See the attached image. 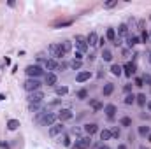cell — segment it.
Instances as JSON below:
<instances>
[{"label": "cell", "instance_id": "47", "mask_svg": "<svg viewBox=\"0 0 151 149\" xmlns=\"http://www.w3.org/2000/svg\"><path fill=\"white\" fill-rule=\"evenodd\" d=\"M0 147H2V149H9V146H7V144H4V142H0Z\"/></svg>", "mask_w": 151, "mask_h": 149}, {"label": "cell", "instance_id": "6", "mask_svg": "<svg viewBox=\"0 0 151 149\" xmlns=\"http://www.w3.org/2000/svg\"><path fill=\"white\" fill-rule=\"evenodd\" d=\"M74 118V112L70 111V109H61L58 114H56V119H60V123H63V121H70Z\"/></svg>", "mask_w": 151, "mask_h": 149}, {"label": "cell", "instance_id": "20", "mask_svg": "<svg viewBox=\"0 0 151 149\" xmlns=\"http://www.w3.org/2000/svg\"><path fill=\"white\" fill-rule=\"evenodd\" d=\"M121 37H128V27L125 23L118 27V39H121Z\"/></svg>", "mask_w": 151, "mask_h": 149}, {"label": "cell", "instance_id": "32", "mask_svg": "<svg viewBox=\"0 0 151 149\" xmlns=\"http://www.w3.org/2000/svg\"><path fill=\"white\" fill-rule=\"evenodd\" d=\"M76 98H79V100H86V98H88V90H79L77 93H76Z\"/></svg>", "mask_w": 151, "mask_h": 149}, {"label": "cell", "instance_id": "27", "mask_svg": "<svg viewBox=\"0 0 151 149\" xmlns=\"http://www.w3.org/2000/svg\"><path fill=\"white\" fill-rule=\"evenodd\" d=\"M149 133H151V128H149V126H146V125L139 126V135H141V137H148Z\"/></svg>", "mask_w": 151, "mask_h": 149}, {"label": "cell", "instance_id": "29", "mask_svg": "<svg viewBox=\"0 0 151 149\" xmlns=\"http://www.w3.org/2000/svg\"><path fill=\"white\" fill-rule=\"evenodd\" d=\"M135 102L141 105V107H144V105L148 103V102H146V95H144V93H139V95L135 97Z\"/></svg>", "mask_w": 151, "mask_h": 149}, {"label": "cell", "instance_id": "1", "mask_svg": "<svg viewBox=\"0 0 151 149\" xmlns=\"http://www.w3.org/2000/svg\"><path fill=\"white\" fill-rule=\"evenodd\" d=\"M25 72H27V76H28L30 79H39V77H42V76H46L44 69L39 67V65H28V67L25 69Z\"/></svg>", "mask_w": 151, "mask_h": 149}, {"label": "cell", "instance_id": "26", "mask_svg": "<svg viewBox=\"0 0 151 149\" xmlns=\"http://www.w3.org/2000/svg\"><path fill=\"white\" fill-rule=\"evenodd\" d=\"M60 144H63L65 147L72 146V144H70V135H69V133H63V135L60 137Z\"/></svg>", "mask_w": 151, "mask_h": 149}, {"label": "cell", "instance_id": "15", "mask_svg": "<svg viewBox=\"0 0 151 149\" xmlns=\"http://www.w3.org/2000/svg\"><path fill=\"white\" fill-rule=\"evenodd\" d=\"M86 40H88V48H90V46H92V48L98 46V35H97V32H90V35L86 37Z\"/></svg>", "mask_w": 151, "mask_h": 149}, {"label": "cell", "instance_id": "49", "mask_svg": "<svg viewBox=\"0 0 151 149\" xmlns=\"http://www.w3.org/2000/svg\"><path fill=\"white\" fill-rule=\"evenodd\" d=\"M118 149H126V146H125V144H120V146H118Z\"/></svg>", "mask_w": 151, "mask_h": 149}, {"label": "cell", "instance_id": "11", "mask_svg": "<svg viewBox=\"0 0 151 149\" xmlns=\"http://www.w3.org/2000/svg\"><path fill=\"white\" fill-rule=\"evenodd\" d=\"M58 82V77L55 72H46L44 76V84H48V86H55V84Z\"/></svg>", "mask_w": 151, "mask_h": 149}, {"label": "cell", "instance_id": "40", "mask_svg": "<svg viewBox=\"0 0 151 149\" xmlns=\"http://www.w3.org/2000/svg\"><path fill=\"white\" fill-rule=\"evenodd\" d=\"M120 135H121V130H120V128H113V130H111V137L120 139Z\"/></svg>", "mask_w": 151, "mask_h": 149}, {"label": "cell", "instance_id": "31", "mask_svg": "<svg viewBox=\"0 0 151 149\" xmlns=\"http://www.w3.org/2000/svg\"><path fill=\"white\" fill-rule=\"evenodd\" d=\"M55 91H56L58 97H63V95H67V93H69V88H67V86H56Z\"/></svg>", "mask_w": 151, "mask_h": 149}, {"label": "cell", "instance_id": "30", "mask_svg": "<svg viewBox=\"0 0 151 149\" xmlns=\"http://www.w3.org/2000/svg\"><path fill=\"white\" fill-rule=\"evenodd\" d=\"M102 60L104 61H111L113 60V53L109 49H102Z\"/></svg>", "mask_w": 151, "mask_h": 149}, {"label": "cell", "instance_id": "7", "mask_svg": "<svg viewBox=\"0 0 151 149\" xmlns=\"http://www.w3.org/2000/svg\"><path fill=\"white\" fill-rule=\"evenodd\" d=\"M55 121H56V114L55 112H48L44 118L39 121V125H42V126H53Z\"/></svg>", "mask_w": 151, "mask_h": 149}, {"label": "cell", "instance_id": "25", "mask_svg": "<svg viewBox=\"0 0 151 149\" xmlns=\"http://www.w3.org/2000/svg\"><path fill=\"white\" fill-rule=\"evenodd\" d=\"M90 103H92V109H93L95 112H98V111H102V109H104V103H102V102H98V100H92Z\"/></svg>", "mask_w": 151, "mask_h": 149}, {"label": "cell", "instance_id": "35", "mask_svg": "<svg viewBox=\"0 0 151 149\" xmlns=\"http://www.w3.org/2000/svg\"><path fill=\"white\" fill-rule=\"evenodd\" d=\"M111 139V130H102L100 132V140H109Z\"/></svg>", "mask_w": 151, "mask_h": 149}, {"label": "cell", "instance_id": "4", "mask_svg": "<svg viewBox=\"0 0 151 149\" xmlns=\"http://www.w3.org/2000/svg\"><path fill=\"white\" fill-rule=\"evenodd\" d=\"M74 42H76V48H77V51L79 53H86L88 51V40H86V37L84 35H76V39H74Z\"/></svg>", "mask_w": 151, "mask_h": 149}, {"label": "cell", "instance_id": "51", "mask_svg": "<svg viewBox=\"0 0 151 149\" xmlns=\"http://www.w3.org/2000/svg\"><path fill=\"white\" fill-rule=\"evenodd\" d=\"M148 61H149V63H151V51H149V53H148Z\"/></svg>", "mask_w": 151, "mask_h": 149}, {"label": "cell", "instance_id": "52", "mask_svg": "<svg viewBox=\"0 0 151 149\" xmlns=\"http://www.w3.org/2000/svg\"><path fill=\"white\" fill-rule=\"evenodd\" d=\"M100 149H109V147H107V146H102V147H100Z\"/></svg>", "mask_w": 151, "mask_h": 149}, {"label": "cell", "instance_id": "12", "mask_svg": "<svg viewBox=\"0 0 151 149\" xmlns=\"http://www.w3.org/2000/svg\"><path fill=\"white\" fill-rule=\"evenodd\" d=\"M44 69H46L48 72L58 70V61H56V60H53V58H48V60L44 61Z\"/></svg>", "mask_w": 151, "mask_h": 149}, {"label": "cell", "instance_id": "2", "mask_svg": "<svg viewBox=\"0 0 151 149\" xmlns=\"http://www.w3.org/2000/svg\"><path fill=\"white\" fill-rule=\"evenodd\" d=\"M40 81L39 79H27L25 82H23V88H25V91H28V93H33V91H40Z\"/></svg>", "mask_w": 151, "mask_h": 149}, {"label": "cell", "instance_id": "23", "mask_svg": "<svg viewBox=\"0 0 151 149\" xmlns=\"http://www.w3.org/2000/svg\"><path fill=\"white\" fill-rule=\"evenodd\" d=\"M120 125H121V126H125V128H130V126H132V118L123 116V118L120 119Z\"/></svg>", "mask_w": 151, "mask_h": 149}, {"label": "cell", "instance_id": "44", "mask_svg": "<svg viewBox=\"0 0 151 149\" xmlns=\"http://www.w3.org/2000/svg\"><path fill=\"white\" fill-rule=\"evenodd\" d=\"M69 67V63H61V65H58V70H65Z\"/></svg>", "mask_w": 151, "mask_h": 149}, {"label": "cell", "instance_id": "10", "mask_svg": "<svg viewBox=\"0 0 151 149\" xmlns=\"http://www.w3.org/2000/svg\"><path fill=\"white\" fill-rule=\"evenodd\" d=\"M42 100H44V93L42 91L28 93V103H42Z\"/></svg>", "mask_w": 151, "mask_h": 149}, {"label": "cell", "instance_id": "53", "mask_svg": "<svg viewBox=\"0 0 151 149\" xmlns=\"http://www.w3.org/2000/svg\"><path fill=\"white\" fill-rule=\"evenodd\" d=\"M148 140H149V142H151V133H149V135H148Z\"/></svg>", "mask_w": 151, "mask_h": 149}, {"label": "cell", "instance_id": "36", "mask_svg": "<svg viewBox=\"0 0 151 149\" xmlns=\"http://www.w3.org/2000/svg\"><path fill=\"white\" fill-rule=\"evenodd\" d=\"M121 70H123V69H121L120 65H113V67H111V74H113V76H121Z\"/></svg>", "mask_w": 151, "mask_h": 149}, {"label": "cell", "instance_id": "34", "mask_svg": "<svg viewBox=\"0 0 151 149\" xmlns=\"http://www.w3.org/2000/svg\"><path fill=\"white\" fill-rule=\"evenodd\" d=\"M123 102H125V103H126V105H132V103H134V102H135V95H134V93H130V95H126V97H125V100H123Z\"/></svg>", "mask_w": 151, "mask_h": 149}, {"label": "cell", "instance_id": "54", "mask_svg": "<svg viewBox=\"0 0 151 149\" xmlns=\"http://www.w3.org/2000/svg\"><path fill=\"white\" fill-rule=\"evenodd\" d=\"M149 42H151V32H149Z\"/></svg>", "mask_w": 151, "mask_h": 149}, {"label": "cell", "instance_id": "37", "mask_svg": "<svg viewBox=\"0 0 151 149\" xmlns=\"http://www.w3.org/2000/svg\"><path fill=\"white\" fill-rule=\"evenodd\" d=\"M118 5V0H109V2H105L104 4V9H113Z\"/></svg>", "mask_w": 151, "mask_h": 149}, {"label": "cell", "instance_id": "3", "mask_svg": "<svg viewBox=\"0 0 151 149\" xmlns=\"http://www.w3.org/2000/svg\"><path fill=\"white\" fill-rule=\"evenodd\" d=\"M92 146V137H77L76 142L72 144V149H90Z\"/></svg>", "mask_w": 151, "mask_h": 149}, {"label": "cell", "instance_id": "13", "mask_svg": "<svg viewBox=\"0 0 151 149\" xmlns=\"http://www.w3.org/2000/svg\"><path fill=\"white\" fill-rule=\"evenodd\" d=\"M74 25V19L69 18V19H60V21H55L53 23V28H63V27H70Z\"/></svg>", "mask_w": 151, "mask_h": 149}, {"label": "cell", "instance_id": "9", "mask_svg": "<svg viewBox=\"0 0 151 149\" xmlns=\"http://www.w3.org/2000/svg\"><path fill=\"white\" fill-rule=\"evenodd\" d=\"M116 105L114 103H107V105H104V112H105V116H107V119L109 121H113L114 119V116H116Z\"/></svg>", "mask_w": 151, "mask_h": 149}, {"label": "cell", "instance_id": "17", "mask_svg": "<svg viewBox=\"0 0 151 149\" xmlns=\"http://www.w3.org/2000/svg\"><path fill=\"white\" fill-rule=\"evenodd\" d=\"M113 91H114V84L113 82H105L104 88H102V95L104 97H109V95H113Z\"/></svg>", "mask_w": 151, "mask_h": 149}, {"label": "cell", "instance_id": "45", "mask_svg": "<svg viewBox=\"0 0 151 149\" xmlns=\"http://www.w3.org/2000/svg\"><path fill=\"white\" fill-rule=\"evenodd\" d=\"M2 74H4V63H0V79H2Z\"/></svg>", "mask_w": 151, "mask_h": 149}, {"label": "cell", "instance_id": "18", "mask_svg": "<svg viewBox=\"0 0 151 149\" xmlns=\"http://www.w3.org/2000/svg\"><path fill=\"white\" fill-rule=\"evenodd\" d=\"M84 132L88 133V137H92L95 132H98V126L95 123H88V125H84Z\"/></svg>", "mask_w": 151, "mask_h": 149}, {"label": "cell", "instance_id": "39", "mask_svg": "<svg viewBox=\"0 0 151 149\" xmlns=\"http://www.w3.org/2000/svg\"><path fill=\"white\" fill-rule=\"evenodd\" d=\"M142 82L146 84V86H151V74H144L142 76Z\"/></svg>", "mask_w": 151, "mask_h": 149}, {"label": "cell", "instance_id": "46", "mask_svg": "<svg viewBox=\"0 0 151 149\" xmlns=\"http://www.w3.org/2000/svg\"><path fill=\"white\" fill-rule=\"evenodd\" d=\"M4 65H11V60L9 58H4Z\"/></svg>", "mask_w": 151, "mask_h": 149}, {"label": "cell", "instance_id": "24", "mask_svg": "<svg viewBox=\"0 0 151 149\" xmlns=\"http://www.w3.org/2000/svg\"><path fill=\"white\" fill-rule=\"evenodd\" d=\"M61 49H63V53H65V54L70 53V51H72V42H70V40H63V42H61Z\"/></svg>", "mask_w": 151, "mask_h": 149}, {"label": "cell", "instance_id": "38", "mask_svg": "<svg viewBox=\"0 0 151 149\" xmlns=\"http://www.w3.org/2000/svg\"><path fill=\"white\" fill-rule=\"evenodd\" d=\"M141 40L144 42V44H146V42H149V32L142 30V32H141Z\"/></svg>", "mask_w": 151, "mask_h": 149}, {"label": "cell", "instance_id": "50", "mask_svg": "<svg viewBox=\"0 0 151 149\" xmlns=\"http://www.w3.org/2000/svg\"><path fill=\"white\" fill-rule=\"evenodd\" d=\"M2 100H5V95H4V93H0V102H2Z\"/></svg>", "mask_w": 151, "mask_h": 149}, {"label": "cell", "instance_id": "43", "mask_svg": "<svg viewBox=\"0 0 151 149\" xmlns=\"http://www.w3.org/2000/svg\"><path fill=\"white\" fill-rule=\"evenodd\" d=\"M135 86H139V88H142V86H144V82H142V77H137V79H135Z\"/></svg>", "mask_w": 151, "mask_h": 149}, {"label": "cell", "instance_id": "41", "mask_svg": "<svg viewBox=\"0 0 151 149\" xmlns=\"http://www.w3.org/2000/svg\"><path fill=\"white\" fill-rule=\"evenodd\" d=\"M123 91H125L126 95H130V91H132V84H125V88H123Z\"/></svg>", "mask_w": 151, "mask_h": 149}, {"label": "cell", "instance_id": "42", "mask_svg": "<svg viewBox=\"0 0 151 149\" xmlns=\"http://www.w3.org/2000/svg\"><path fill=\"white\" fill-rule=\"evenodd\" d=\"M74 60H79V61H83V53L76 51V53H74Z\"/></svg>", "mask_w": 151, "mask_h": 149}, {"label": "cell", "instance_id": "14", "mask_svg": "<svg viewBox=\"0 0 151 149\" xmlns=\"http://www.w3.org/2000/svg\"><path fill=\"white\" fill-rule=\"evenodd\" d=\"M90 77H92V72H90V70H81V72L76 76V81H77V82H86V81H90Z\"/></svg>", "mask_w": 151, "mask_h": 149}, {"label": "cell", "instance_id": "21", "mask_svg": "<svg viewBox=\"0 0 151 149\" xmlns=\"http://www.w3.org/2000/svg\"><path fill=\"white\" fill-rule=\"evenodd\" d=\"M105 39H107V40H111L113 44H114V40H116V30H114V28H107V32H105Z\"/></svg>", "mask_w": 151, "mask_h": 149}, {"label": "cell", "instance_id": "33", "mask_svg": "<svg viewBox=\"0 0 151 149\" xmlns=\"http://www.w3.org/2000/svg\"><path fill=\"white\" fill-rule=\"evenodd\" d=\"M28 109L30 112H39L42 109V103H28Z\"/></svg>", "mask_w": 151, "mask_h": 149}, {"label": "cell", "instance_id": "22", "mask_svg": "<svg viewBox=\"0 0 151 149\" xmlns=\"http://www.w3.org/2000/svg\"><path fill=\"white\" fill-rule=\"evenodd\" d=\"M19 126H21V125H19V121H18V119H9V121H7V128H9L11 132L18 130Z\"/></svg>", "mask_w": 151, "mask_h": 149}, {"label": "cell", "instance_id": "48", "mask_svg": "<svg viewBox=\"0 0 151 149\" xmlns=\"http://www.w3.org/2000/svg\"><path fill=\"white\" fill-rule=\"evenodd\" d=\"M146 107H148V111H149V112H151V100H149V102H148V103H146Z\"/></svg>", "mask_w": 151, "mask_h": 149}, {"label": "cell", "instance_id": "16", "mask_svg": "<svg viewBox=\"0 0 151 149\" xmlns=\"http://www.w3.org/2000/svg\"><path fill=\"white\" fill-rule=\"evenodd\" d=\"M123 70H125V76H126V77H132V74H135V63H132V61L125 63Z\"/></svg>", "mask_w": 151, "mask_h": 149}, {"label": "cell", "instance_id": "8", "mask_svg": "<svg viewBox=\"0 0 151 149\" xmlns=\"http://www.w3.org/2000/svg\"><path fill=\"white\" fill-rule=\"evenodd\" d=\"M63 130H65V126L63 123H55L51 128H49V137H58V135H63Z\"/></svg>", "mask_w": 151, "mask_h": 149}, {"label": "cell", "instance_id": "5", "mask_svg": "<svg viewBox=\"0 0 151 149\" xmlns=\"http://www.w3.org/2000/svg\"><path fill=\"white\" fill-rule=\"evenodd\" d=\"M48 51H49V54H51L53 60H58V58L65 56V53H63V49H61V44H51Z\"/></svg>", "mask_w": 151, "mask_h": 149}, {"label": "cell", "instance_id": "19", "mask_svg": "<svg viewBox=\"0 0 151 149\" xmlns=\"http://www.w3.org/2000/svg\"><path fill=\"white\" fill-rule=\"evenodd\" d=\"M139 42H141V39H139L137 35H128V37H126V46H128V48H134L135 44H139Z\"/></svg>", "mask_w": 151, "mask_h": 149}, {"label": "cell", "instance_id": "28", "mask_svg": "<svg viewBox=\"0 0 151 149\" xmlns=\"http://www.w3.org/2000/svg\"><path fill=\"white\" fill-rule=\"evenodd\" d=\"M69 67H70L72 70H81V67H83V61H79V60H72V61L69 63Z\"/></svg>", "mask_w": 151, "mask_h": 149}]
</instances>
